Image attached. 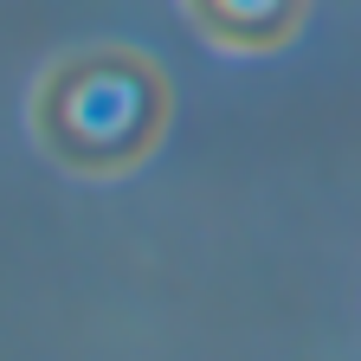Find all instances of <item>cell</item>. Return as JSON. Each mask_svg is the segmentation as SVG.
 Wrapping results in <instances>:
<instances>
[{"mask_svg": "<svg viewBox=\"0 0 361 361\" xmlns=\"http://www.w3.org/2000/svg\"><path fill=\"white\" fill-rule=\"evenodd\" d=\"M168 123V84L135 52H71L32 84V135L71 174L135 168Z\"/></svg>", "mask_w": 361, "mask_h": 361, "instance_id": "6da1fadb", "label": "cell"}, {"mask_svg": "<svg viewBox=\"0 0 361 361\" xmlns=\"http://www.w3.org/2000/svg\"><path fill=\"white\" fill-rule=\"evenodd\" d=\"M310 0H188V20L219 52H271L303 26Z\"/></svg>", "mask_w": 361, "mask_h": 361, "instance_id": "7a4b0ae2", "label": "cell"}]
</instances>
